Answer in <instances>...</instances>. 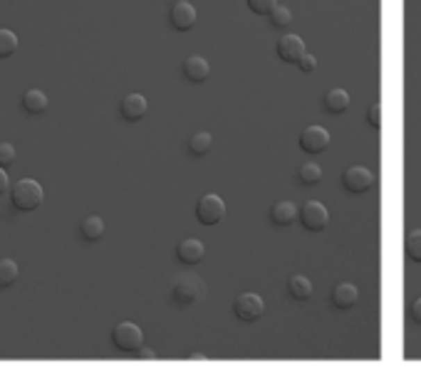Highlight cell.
Segmentation results:
<instances>
[{
  "label": "cell",
  "mask_w": 421,
  "mask_h": 378,
  "mask_svg": "<svg viewBox=\"0 0 421 378\" xmlns=\"http://www.w3.org/2000/svg\"><path fill=\"white\" fill-rule=\"evenodd\" d=\"M10 200H13V208L20 210V213H33L42 205L45 200V191L38 181L33 178H23V181H17L13 186V193H10Z\"/></svg>",
  "instance_id": "cell-1"
},
{
  "label": "cell",
  "mask_w": 421,
  "mask_h": 378,
  "mask_svg": "<svg viewBox=\"0 0 421 378\" xmlns=\"http://www.w3.org/2000/svg\"><path fill=\"white\" fill-rule=\"evenodd\" d=\"M112 341L119 351H129V354H134V351L142 349L144 334H142V329H139L137 324L122 322V324H117V327H114Z\"/></svg>",
  "instance_id": "cell-2"
},
{
  "label": "cell",
  "mask_w": 421,
  "mask_h": 378,
  "mask_svg": "<svg viewBox=\"0 0 421 378\" xmlns=\"http://www.w3.org/2000/svg\"><path fill=\"white\" fill-rule=\"evenodd\" d=\"M196 218H199V223H204V225H216V223H221L223 218H226V203H223V198L216 196V193L204 196L199 203H196Z\"/></svg>",
  "instance_id": "cell-3"
},
{
  "label": "cell",
  "mask_w": 421,
  "mask_h": 378,
  "mask_svg": "<svg viewBox=\"0 0 421 378\" xmlns=\"http://www.w3.org/2000/svg\"><path fill=\"white\" fill-rule=\"evenodd\" d=\"M342 186L352 196H362V193H367L374 186V173L370 169H365V166H349L342 173Z\"/></svg>",
  "instance_id": "cell-4"
},
{
  "label": "cell",
  "mask_w": 421,
  "mask_h": 378,
  "mask_svg": "<svg viewBox=\"0 0 421 378\" xmlns=\"http://www.w3.org/2000/svg\"><path fill=\"white\" fill-rule=\"evenodd\" d=\"M263 311H265V302L256 292H243L233 302V314L238 316L240 322H258L263 316Z\"/></svg>",
  "instance_id": "cell-5"
},
{
  "label": "cell",
  "mask_w": 421,
  "mask_h": 378,
  "mask_svg": "<svg viewBox=\"0 0 421 378\" xmlns=\"http://www.w3.org/2000/svg\"><path fill=\"white\" fill-rule=\"evenodd\" d=\"M300 223L305 230L310 232H320L327 227V223H330V213H327V208H324L320 200H308V203L300 208Z\"/></svg>",
  "instance_id": "cell-6"
},
{
  "label": "cell",
  "mask_w": 421,
  "mask_h": 378,
  "mask_svg": "<svg viewBox=\"0 0 421 378\" xmlns=\"http://www.w3.org/2000/svg\"><path fill=\"white\" fill-rule=\"evenodd\" d=\"M171 294H174V302H179V304H194L196 300H201L206 294V284L204 280H199V277H183V280H179L176 284H174V289H171Z\"/></svg>",
  "instance_id": "cell-7"
},
{
  "label": "cell",
  "mask_w": 421,
  "mask_h": 378,
  "mask_svg": "<svg viewBox=\"0 0 421 378\" xmlns=\"http://www.w3.org/2000/svg\"><path fill=\"white\" fill-rule=\"evenodd\" d=\"M330 146V134L322 126H308L300 134V148L305 153H322Z\"/></svg>",
  "instance_id": "cell-8"
},
{
  "label": "cell",
  "mask_w": 421,
  "mask_h": 378,
  "mask_svg": "<svg viewBox=\"0 0 421 378\" xmlns=\"http://www.w3.org/2000/svg\"><path fill=\"white\" fill-rule=\"evenodd\" d=\"M169 20L176 30L186 33V30H191L196 25V8L191 6V3H186V0H176L174 8H171Z\"/></svg>",
  "instance_id": "cell-9"
},
{
  "label": "cell",
  "mask_w": 421,
  "mask_h": 378,
  "mask_svg": "<svg viewBox=\"0 0 421 378\" xmlns=\"http://www.w3.org/2000/svg\"><path fill=\"white\" fill-rule=\"evenodd\" d=\"M302 55H305V42H302V37H297V35H285V37H280L278 57L283 62L297 65V60H300Z\"/></svg>",
  "instance_id": "cell-10"
},
{
  "label": "cell",
  "mask_w": 421,
  "mask_h": 378,
  "mask_svg": "<svg viewBox=\"0 0 421 378\" xmlns=\"http://www.w3.org/2000/svg\"><path fill=\"white\" fill-rule=\"evenodd\" d=\"M119 112L126 121H139V119L147 117L149 112V104H147V96L142 94H126L119 104Z\"/></svg>",
  "instance_id": "cell-11"
},
{
  "label": "cell",
  "mask_w": 421,
  "mask_h": 378,
  "mask_svg": "<svg viewBox=\"0 0 421 378\" xmlns=\"http://www.w3.org/2000/svg\"><path fill=\"white\" fill-rule=\"evenodd\" d=\"M176 257L183 262V265H199L201 260L206 257V248L201 240H194V237H188V240H181L176 248Z\"/></svg>",
  "instance_id": "cell-12"
},
{
  "label": "cell",
  "mask_w": 421,
  "mask_h": 378,
  "mask_svg": "<svg viewBox=\"0 0 421 378\" xmlns=\"http://www.w3.org/2000/svg\"><path fill=\"white\" fill-rule=\"evenodd\" d=\"M183 74H186L188 82H194V85H201V82H206L210 74V65L206 62L201 55H191L183 62Z\"/></svg>",
  "instance_id": "cell-13"
},
{
  "label": "cell",
  "mask_w": 421,
  "mask_h": 378,
  "mask_svg": "<svg viewBox=\"0 0 421 378\" xmlns=\"http://www.w3.org/2000/svg\"><path fill=\"white\" fill-rule=\"evenodd\" d=\"M357 300H359L357 287H354V284H349V282H342V284H337V287L332 289V304H335L340 311L352 309V307L357 304Z\"/></svg>",
  "instance_id": "cell-14"
},
{
  "label": "cell",
  "mask_w": 421,
  "mask_h": 378,
  "mask_svg": "<svg viewBox=\"0 0 421 378\" xmlns=\"http://www.w3.org/2000/svg\"><path fill=\"white\" fill-rule=\"evenodd\" d=\"M295 218H297V208H295V203H290V200H280V203H275L273 210H270V221L280 227L292 225Z\"/></svg>",
  "instance_id": "cell-15"
},
{
  "label": "cell",
  "mask_w": 421,
  "mask_h": 378,
  "mask_svg": "<svg viewBox=\"0 0 421 378\" xmlns=\"http://www.w3.org/2000/svg\"><path fill=\"white\" fill-rule=\"evenodd\" d=\"M322 107L330 114H345L349 109V94L345 89H330L324 94Z\"/></svg>",
  "instance_id": "cell-16"
},
{
  "label": "cell",
  "mask_w": 421,
  "mask_h": 378,
  "mask_svg": "<svg viewBox=\"0 0 421 378\" xmlns=\"http://www.w3.org/2000/svg\"><path fill=\"white\" fill-rule=\"evenodd\" d=\"M288 294L297 302H308L310 297H313V282L302 275L290 277V282H288Z\"/></svg>",
  "instance_id": "cell-17"
},
{
  "label": "cell",
  "mask_w": 421,
  "mask_h": 378,
  "mask_svg": "<svg viewBox=\"0 0 421 378\" xmlns=\"http://www.w3.org/2000/svg\"><path fill=\"white\" fill-rule=\"evenodd\" d=\"M80 235L85 237L87 243H97V240H102L104 235V221L102 218H97V215H90V218H85L80 225Z\"/></svg>",
  "instance_id": "cell-18"
},
{
  "label": "cell",
  "mask_w": 421,
  "mask_h": 378,
  "mask_svg": "<svg viewBox=\"0 0 421 378\" xmlns=\"http://www.w3.org/2000/svg\"><path fill=\"white\" fill-rule=\"evenodd\" d=\"M23 109L28 114H42L47 109V94L42 89H28L23 94Z\"/></svg>",
  "instance_id": "cell-19"
},
{
  "label": "cell",
  "mask_w": 421,
  "mask_h": 378,
  "mask_svg": "<svg viewBox=\"0 0 421 378\" xmlns=\"http://www.w3.org/2000/svg\"><path fill=\"white\" fill-rule=\"evenodd\" d=\"M210 146H213V139H210L208 131H199V134H194L188 139V151L194 153V156H206L210 151Z\"/></svg>",
  "instance_id": "cell-20"
},
{
  "label": "cell",
  "mask_w": 421,
  "mask_h": 378,
  "mask_svg": "<svg viewBox=\"0 0 421 378\" xmlns=\"http://www.w3.org/2000/svg\"><path fill=\"white\" fill-rule=\"evenodd\" d=\"M297 178H300V183H305V186H317V183L322 181V169H320L317 164H302L300 171H297Z\"/></svg>",
  "instance_id": "cell-21"
},
{
  "label": "cell",
  "mask_w": 421,
  "mask_h": 378,
  "mask_svg": "<svg viewBox=\"0 0 421 378\" xmlns=\"http://www.w3.org/2000/svg\"><path fill=\"white\" fill-rule=\"evenodd\" d=\"M17 265L13 260H8V257H3L0 260V287H10L13 282L17 280Z\"/></svg>",
  "instance_id": "cell-22"
},
{
  "label": "cell",
  "mask_w": 421,
  "mask_h": 378,
  "mask_svg": "<svg viewBox=\"0 0 421 378\" xmlns=\"http://www.w3.org/2000/svg\"><path fill=\"white\" fill-rule=\"evenodd\" d=\"M15 50H17L15 33H13V30H3V28H0V60H3V57H10Z\"/></svg>",
  "instance_id": "cell-23"
},
{
  "label": "cell",
  "mask_w": 421,
  "mask_h": 378,
  "mask_svg": "<svg viewBox=\"0 0 421 378\" xmlns=\"http://www.w3.org/2000/svg\"><path fill=\"white\" fill-rule=\"evenodd\" d=\"M404 250H406V255H409V260L421 262V230H414L406 235Z\"/></svg>",
  "instance_id": "cell-24"
},
{
  "label": "cell",
  "mask_w": 421,
  "mask_h": 378,
  "mask_svg": "<svg viewBox=\"0 0 421 378\" xmlns=\"http://www.w3.org/2000/svg\"><path fill=\"white\" fill-rule=\"evenodd\" d=\"M270 23H273L275 28H288V25L292 23V12H290V8L275 6L273 10H270Z\"/></svg>",
  "instance_id": "cell-25"
},
{
  "label": "cell",
  "mask_w": 421,
  "mask_h": 378,
  "mask_svg": "<svg viewBox=\"0 0 421 378\" xmlns=\"http://www.w3.org/2000/svg\"><path fill=\"white\" fill-rule=\"evenodd\" d=\"M278 6V0H248V8H251L256 15H270V10Z\"/></svg>",
  "instance_id": "cell-26"
},
{
  "label": "cell",
  "mask_w": 421,
  "mask_h": 378,
  "mask_svg": "<svg viewBox=\"0 0 421 378\" xmlns=\"http://www.w3.org/2000/svg\"><path fill=\"white\" fill-rule=\"evenodd\" d=\"M15 146L13 144H8V141H3L0 144V166L6 169V166H10V164H15Z\"/></svg>",
  "instance_id": "cell-27"
},
{
  "label": "cell",
  "mask_w": 421,
  "mask_h": 378,
  "mask_svg": "<svg viewBox=\"0 0 421 378\" xmlns=\"http://www.w3.org/2000/svg\"><path fill=\"white\" fill-rule=\"evenodd\" d=\"M367 121H370L372 129H379L381 126V104L374 102L370 109H367Z\"/></svg>",
  "instance_id": "cell-28"
},
{
  "label": "cell",
  "mask_w": 421,
  "mask_h": 378,
  "mask_svg": "<svg viewBox=\"0 0 421 378\" xmlns=\"http://www.w3.org/2000/svg\"><path fill=\"white\" fill-rule=\"evenodd\" d=\"M297 65H300V69L302 72H315V69H317V60H315L313 55H308V52H305V55L300 57V60H297Z\"/></svg>",
  "instance_id": "cell-29"
},
{
  "label": "cell",
  "mask_w": 421,
  "mask_h": 378,
  "mask_svg": "<svg viewBox=\"0 0 421 378\" xmlns=\"http://www.w3.org/2000/svg\"><path fill=\"white\" fill-rule=\"evenodd\" d=\"M8 186H10V181H8V173H6V169L0 166V196H6Z\"/></svg>",
  "instance_id": "cell-30"
},
{
  "label": "cell",
  "mask_w": 421,
  "mask_h": 378,
  "mask_svg": "<svg viewBox=\"0 0 421 378\" xmlns=\"http://www.w3.org/2000/svg\"><path fill=\"white\" fill-rule=\"evenodd\" d=\"M411 319H414L416 324H421V297L411 304Z\"/></svg>",
  "instance_id": "cell-31"
},
{
  "label": "cell",
  "mask_w": 421,
  "mask_h": 378,
  "mask_svg": "<svg viewBox=\"0 0 421 378\" xmlns=\"http://www.w3.org/2000/svg\"><path fill=\"white\" fill-rule=\"evenodd\" d=\"M139 356H142V359H154V351H151V349H139Z\"/></svg>",
  "instance_id": "cell-32"
},
{
  "label": "cell",
  "mask_w": 421,
  "mask_h": 378,
  "mask_svg": "<svg viewBox=\"0 0 421 378\" xmlns=\"http://www.w3.org/2000/svg\"><path fill=\"white\" fill-rule=\"evenodd\" d=\"M188 361H206V356H204V354H199V351H196V354H191V356H188Z\"/></svg>",
  "instance_id": "cell-33"
}]
</instances>
